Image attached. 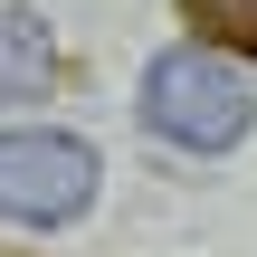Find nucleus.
<instances>
[{"label":"nucleus","mask_w":257,"mask_h":257,"mask_svg":"<svg viewBox=\"0 0 257 257\" xmlns=\"http://www.w3.org/2000/svg\"><path fill=\"white\" fill-rule=\"evenodd\" d=\"M48 76H57V38H48V19H38L29 0H0V105L48 95Z\"/></svg>","instance_id":"obj_3"},{"label":"nucleus","mask_w":257,"mask_h":257,"mask_svg":"<svg viewBox=\"0 0 257 257\" xmlns=\"http://www.w3.org/2000/svg\"><path fill=\"white\" fill-rule=\"evenodd\" d=\"M105 191V162L86 134H57V124H10L0 134V219L19 229H76Z\"/></svg>","instance_id":"obj_2"},{"label":"nucleus","mask_w":257,"mask_h":257,"mask_svg":"<svg viewBox=\"0 0 257 257\" xmlns=\"http://www.w3.org/2000/svg\"><path fill=\"white\" fill-rule=\"evenodd\" d=\"M143 124H153L172 153L219 162V153H238V143H248L257 95H248V76H238L219 48L181 38V48H162V57L143 67Z\"/></svg>","instance_id":"obj_1"},{"label":"nucleus","mask_w":257,"mask_h":257,"mask_svg":"<svg viewBox=\"0 0 257 257\" xmlns=\"http://www.w3.org/2000/svg\"><path fill=\"white\" fill-rule=\"evenodd\" d=\"M191 38L219 48V57H257V0H181Z\"/></svg>","instance_id":"obj_4"}]
</instances>
